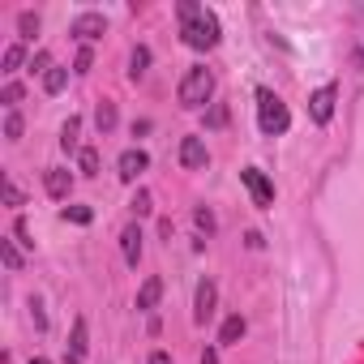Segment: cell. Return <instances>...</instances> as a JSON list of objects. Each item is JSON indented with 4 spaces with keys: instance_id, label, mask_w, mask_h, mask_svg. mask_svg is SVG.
Returning <instances> with one entry per match:
<instances>
[{
    "instance_id": "6da1fadb",
    "label": "cell",
    "mask_w": 364,
    "mask_h": 364,
    "mask_svg": "<svg viewBox=\"0 0 364 364\" xmlns=\"http://www.w3.org/2000/svg\"><path fill=\"white\" fill-rule=\"evenodd\" d=\"M176 14H180V39H185L189 48H198V52H210L215 43H219V18H215V9H206V5H193V0H180L176 5Z\"/></svg>"
},
{
    "instance_id": "7a4b0ae2",
    "label": "cell",
    "mask_w": 364,
    "mask_h": 364,
    "mask_svg": "<svg viewBox=\"0 0 364 364\" xmlns=\"http://www.w3.org/2000/svg\"><path fill=\"white\" fill-rule=\"evenodd\" d=\"M210 95H215V73H210V69H202V65L185 69V77H180V90H176L180 107L198 112L202 103H210Z\"/></svg>"
},
{
    "instance_id": "3957f363",
    "label": "cell",
    "mask_w": 364,
    "mask_h": 364,
    "mask_svg": "<svg viewBox=\"0 0 364 364\" xmlns=\"http://www.w3.org/2000/svg\"><path fill=\"white\" fill-rule=\"evenodd\" d=\"M257 124H262L266 137H279V133L291 129V112H287V103H283L274 90H266V86H257Z\"/></svg>"
},
{
    "instance_id": "277c9868",
    "label": "cell",
    "mask_w": 364,
    "mask_h": 364,
    "mask_svg": "<svg viewBox=\"0 0 364 364\" xmlns=\"http://www.w3.org/2000/svg\"><path fill=\"white\" fill-rule=\"evenodd\" d=\"M240 180H245V189L253 193V206H262V210H270V206H274V185L266 180V171H262V167H245V171H240Z\"/></svg>"
},
{
    "instance_id": "5b68a950",
    "label": "cell",
    "mask_w": 364,
    "mask_h": 364,
    "mask_svg": "<svg viewBox=\"0 0 364 364\" xmlns=\"http://www.w3.org/2000/svg\"><path fill=\"white\" fill-rule=\"evenodd\" d=\"M334 99H338V86H334V82L317 86V90L309 95V116H313L317 124H330V116H334Z\"/></svg>"
},
{
    "instance_id": "8992f818",
    "label": "cell",
    "mask_w": 364,
    "mask_h": 364,
    "mask_svg": "<svg viewBox=\"0 0 364 364\" xmlns=\"http://www.w3.org/2000/svg\"><path fill=\"white\" fill-rule=\"evenodd\" d=\"M215 304H219V287H215V279H202L198 283V296H193V321L206 326L215 317Z\"/></svg>"
},
{
    "instance_id": "52a82bcc",
    "label": "cell",
    "mask_w": 364,
    "mask_h": 364,
    "mask_svg": "<svg viewBox=\"0 0 364 364\" xmlns=\"http://www.w3.org/2000/svg\"><path fill=\"white\" fill-rule=\"evenodd\" d=\"M103 31H107V18H103V14H82V18H73V26H69V35H77L82 43L99 39Z\"/></svg>"
},
{
    "instance_id": "ba28073f",
    "label": "cell",
    "mask_w": 364,
    "mask_h": 364,
    "mask_svg": "<svg viewBox=\"0 0 364 364\" xmlns=\"http://www.w3.org/2000/svg\"><path fill=\"white\" fill-rule=\"evenodd\" d=\"M206 141L202 137H185L180 141V167H189V171H198V167H206Z\"/></svg>"
},
{
    "instance_id": "9c48e42d",
    "label": "cell",
    "mask_w": 364,
    "mask_h": 364,
    "mask_svg": "<svg viewBox=\"0 0 364 364\" xmlns=\"http://www.w3.org/2000/svg\"><path fill=\"white\" fill-rule=\"evenodd\" d=\"M43 185H48V193H52L56 202H65L69 189H73V176H69L65 167H48V171H43Z\"/></svg>"
},
{
    "instance_id": "30bf717a",
    "label": "cell",
    "mask_w": 364,
    "mask_h": 364,
    "mask_svg": "<svg viewBox=\"0 0 364 364\" xmlns=\"http://www.w3.org/2000/svg\"><path fill=\"white\" fill-rule=\"evenodd\" d=\"M116 167H120V180H137V176L150 167V159H146V150H124Z\"/></svg>"
},
{
    "instance_id": "8fae6325",
    "label": "cell",
    "mask_w": 364,
    "mask_h": 364,
    "mask_svg": "<svg viewBox=\"0 0 364 364\" xmlns=\"http://www.w3.org/2000/svg\"><path fill=\"white\" fill-rule=\"evenodd\" d=\"M120 253H124V262H129V266H137V262H141V228H137V223H129V228L120 232Z\"/></svg>"
},
{
    "instance_id": "7c38bea8",
    "label": "cell",
    "mask_w": 364,
    "mask_h": 364,
    "mask_svg": "<svg viewBox=\"0 0 364 364\" xmlns=\"http://www.w3.org/2000/svg\"><path fill=\"white\" fill-rule=\"evenodd\" d=\"M86 347H90L86 343V317H77L73 321V338H69V364H82L86 360Z\"/></svg>"
},
{
    "instance_id": "4fadbf2b",
    "label": "cell",
    "mask_w": 364,
    "mask_h": 364,
    "mask_svg": "<svg viewBox=\"0 0 364 364\" xmlns=\"http://www.w3.org/2000/svg\"><path fill=\"white\" fill-rule=\"evenodd\" d=\"M245 330H249V321H245L240 313H232V317L223 321V330H219V343H223V347H232V343H240V338H245Z\"/></svg>"
},
{
    "instance_id": "5bb4252c",
    "label": "cell",
    "mask_w": 364,
    "mask_h": 364,
    "mask_svg": "<svg viewBox=\"0 0 364 364\" xmlns=\"http://www.w3.org/2000/svg\"><path fill=\"white\" fill-rule=\"evenodd\" d=\"M159 296H163V279H146V283H141V291H137V309H141V313H150V309L159 304Z\"/></svg>"
},
{
    "instance_id": "9a60e30c",
    "label": "cell",
    "mask_w": 364,
    "mask_h": 364,
    "mask_svg": "<svg viewBox=\"0 0 364 364\" xmlns=\"http://www.w3.org/2000/svg\"><path fill=\"white\" fill-rule=\"evenodd\" d=\"M65 82H69V73H65L60 65H52V69L43 73V90H48V95H60V90H65Z\"/></svg>"
},
{
    "instance_id": "2e32d148",
    "label": "cell",
    "mask_w": 364,
    "mask_h": 364,
    "mask_svg": "<svg viewBox=\"0 0 364 364\" xmlns=\"http://www.w3.org/2000/svg\"><path fill=\"white\" fill-rule=\"evenodd\" d=\"M77 133H82V120H77V116H69V120H65V129H60V146H65L69 154L77 150Z\"/></svg>"
},
{
    "instance_id": "e0dca14e",
    "label": "cell",
    "mask_w": 364,
    "mask_h": 364,
    "mask_svg": "<svg viewBox=\"0 0 364 364\" xmlns=\"http://www.w3.org/2000/svg\"><path fill=\"white\" fill-rule=\"evenodd\" d=\"M22 95H26V86H22V82H5V90H0V103H5L9 112H18Z\"/></svg>"
},
{
    "instance_id": "ac0fdd59",
    "label": "cell",
    "mask_w": 364,
    "mask_h": 364,
    "mask_svg": "<svg viewBox=\"0 0 364 364\" xmlns=\"http://www.w3.org/2000/svg\"><path fill=\"white\" fill-rule=\"evenodd\" d=\"M95 124H99V133H112V129H116V103H99Z\"/></svg>"
},
{
    "instance_id": "d6986e66",
    "label": "cell",
    "mask_w": 364,
    "mask_h": 364,
    "mask_svg": "<svg viewBox=\"0 0 364 364\" xmlns=\"http://www.w3.org/2000/svg\"><path fill=\"white\" fill-rule=\"evenodd\" d=\"M77 167H82V176H95L99 171V150L95 146H82L77 150Z\"/></svg>"
},
{
    "instance_id": "ffe728a7",
    "label": "cell",
    "mask_w": 364,
    "mask_h": 364,
    "mask_svg": "<svg viewBox=\"0 0 364 364\" xmlns=\"http://www.w3.org/2000/svg\"><path fill=\"white\" fill-rule=\"evenodd\" d=\"M146 65H150V48H133V56H129V77H141Z\"/></svg>"
},
{
    "instance_id": "44dd1931",
    "label": "cell",
    "mask_w": 364,
    "mask_h": 364,
    "mask_svg": "<svg viewBox=\"0 0 364 364\" xmlns=\"http://www.w3.org/2000/svg\"><path fill=\"white\" fill-rule=\"evenodd\" d=\"M18 31H22V39H26V43H31V39H35V35H39V14H31V9H26V14H22V18H18Z\"/></svg>"
},
{
    "instance_id": "7402d4cb",
    "label": "cell",
    "mask_w": 364,
    "mask_h": 364,
    "mask_svg": "<svg viewBox=\"0 0 364 364\" xmlns=\"http://www.w3.org/2000/svg\"><path fill=\"white\" fill-rule=\"evenodd\" d=\"M0 257H5V266H9V270H22V253H18V245H14V240H0Z\"/></svg>"
},
{
    "instance_id": "603a6c76",
    "label": "cell",
    "mask_w": 364,
    "mask_h": 364,
    "mask_svg": "<svg viewBox=\"0 0 364 364\" xmlns=\"http://www.w3.org/2000/svg\"><path fill=\"white\" fill-rule=\"evenodd\" d=\"M22 56H26L22 43H9V48H5V73H18V69H22Z\"/></svg>"
},
{
    "instance_id": "cb8c5ba5",
    "label": "cell",
    "mask_w": 364,
    "mask_h": 364,
    "mask_svg": "<svg viewBox=\"0 0 364 364\" xmlns=\"http://www.w3.org/2000/svg\"><path fill=\"white\" fill-rule=\"evenodd\" d=\"M22 129H26V124H22V112H9V116H5V137H9V141H18V137H22Z\"/></svg>"
},
{
    "instance_id": "d4e9b609",
    "label": "cell",
    "mask_w": 364,
    "mask_h": 364,
    "mask_svg": "<svg viewBox=\"0 0 364 364\" xmlns=\"http://www.w3.org/2000/svg\"><path fill=\"white\" fill-rule=\"evenodd\" d=\"M65 219H69V223H82V228H86V223L95 219V210H90V206H65Z\"/></svg>"
},
{
    "instance_id": "484cf974",
    "label": "cell",
    "mask_w": 364,
    "mask_h": 364,
    "mask_svg": "<svg viewBox=\"0 0 364 364\" xmlns=\"http://www.w3.org/2000/svg\"><path fill=\"white\" fill-rule=\"evenodd\" d=\"M193 223H198V228H202V232H206V236H215V215H210V210H206V206H202V210H198V215H193Z\"/></svg>"
},
{
    "instance_id": "4316f807",
    "label": "cell",
    "mask_w": 364,
    "mask_h": 364,
    "mask_svg": "<svg viewBox=\"0 0 364 364\" xmlns=\"http://www.w3.org/2000/svg\"><path fill=\"white\" fill-rule=\"evenodd\" d=\"M90 60H95V56H90V48L82 43V48H77V60H73V69H77V73H90Z\"/></svg>"
},
{
    "instance_id": "83f0119b",
    "label": "cell",
    "mask_w": 364,
    "mask_h": 364,
    "mask_svg": "<svg viewBox=\"0 0 364 364\" xmlns=\"http://www.w3.org/2000/svg\"><path fill=\"white\" fill-rule=\"evenodd\" d=\"M5 202H9V206H22V202H26V198H22V189L14 185V180H5Z\"/></svg>"
},
{
    "instance_id": "f1b7e54d",
    "label": "cell",
    "mask_w": 364,
    "mask_h": 364,
    "mask_svg": "<svg viewBox=\"0 0 364 364\" xmlns=\"http://www.w3.org/2000/svg\"><path fill=\"white\" fill-rule=\"evenodd\" d=\"M14 236H18V240H22L26 249H35V240H31V228H26V219H18V223H14Z\"/></svg>"
},
{
    "instance_id": "f546056e",
    "label": "cell",
    "mask_w": 364,
    "mask_h": 364,
    "mask_svg": "<svg viewBox=\"0 0 364 364\" xmlns=\"http://www.w3.org/2000/svg\"><path fill=\"white\" fill-rule=\"evenodd\" d=\"M133 210H137V215H150V193H146V189H137V198H133Z\"/></svg>"
},
{
    "instance_id": "4dcf8cb0",
    "label": "cell",
    "mask_w": 364,
    "mask_h": 364,
    "mask_svg": "<svg viewBox=\"0 0 364 364\" xmlns=\"http://www.w3.org/2000/svg\"><path fill=\"white\" fill-rule=\"evenodd\" d=\"M31 317H35V326H39V330H48V317H43V309H39V300H31Z\"/></svg>"
},
{
    "instance_id": "1f68e13d",
    "label": "cell",
    "mask_w": 364,
    "mask_h": 364,
    "mask_svg": "<svg viewBox=\"0 0 364 364\" xmlns=\"http://www.w3.org/2000/svg\"><path fill=\"white\" fill-rule=\"evenodd\" d=\"M210 124H228V107H215L210 112Z\"/></svg>"
},
{
    "instance_id": "d6a6232c",
    "label": "cell",
    "mask_w": 364,
    "mask_h": 364,
    "mask_svg": "<svg viewBox=\"0 0 364 364\" xmlns=\"http://www.w3.org/2000/svg\"><path fill=\"white\" fill-rule=\"evenodd\" d=\"M150 364H171V355L167 351H150Z\"/></svg>"
},
{
    "instance_id": "836d02e7",
    "label": "cell",
    "mask_w": 364,
    "mask_h": 364,
    "mask_svg": "<svg viewBox=\"0 0 364 364\" xmlns=\"http://www.w3.org/2000/svg\"><path fill=\"white\" fill-rule=\"evenodd\" d=\"M202 364H219V351H202Z\"/></svg>"
},
{
    "instance_id": "e575fe53",
    "label": "cell",
    "mask_w": 364,
    "mask_h": 364,
    "mask_svg": "<svg viewBox=\"0 0 364 364\" xmlns=\"http://www.w3.org/2000/svg\"><path fill=\"white\" fill-rule=\"evenodd\" d=\"M31 364H52V360H43V355H35V360H31Z\"/></svg>"
}]
</instances>
